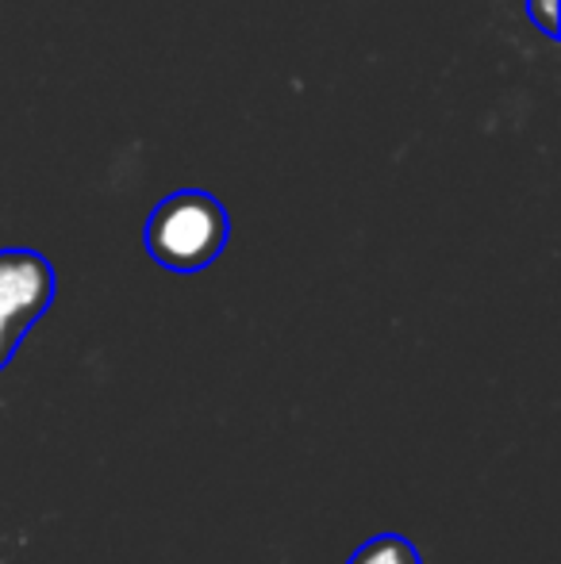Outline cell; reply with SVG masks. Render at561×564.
<instances>
[{"label":"cell","mask_w":561,"mask_h":564,"mask_svg":"<svg viewBox=\"0 0 561 564\" xmlns=\"http://www.w3.org/2000/svg\"><path fill=\"white\" fill-rule=\"evenodd\" d=\"M346 564H423V561H420V553H416V545L408 542V538L377 534V538H369V542L362 545V550L354 553Z\"/></svg>","instance_id":"cell-3"},{"label":"cell","mask_w":561,"mask_h":564,"mask_svg":"<svg viewBox=\"0 0 561 564\" xmlns=\"http://www.w3.org/2000/svg\"><path fill=\"white\" fill-rule=\"evenodd\" d=\"M54 304V265L39 250H0V369Z\"/></svg>","instance_id":"cell-2"},{"label":"cell","mask_w":561,"mask_h":564,"mask_svg":"<svg viewBox=\"0 0 561 564\" xmlns=\"http://www.w3.org/2000/svg\"><path fill=\"white\" fill-rule=\"evenodd\" d=\"M527 15L542 28L547 39H558V0H527Z\"/></svg>","instance_id":"cell-4"},{"label":"cell","mask_w":561,"mask_h":564,"mask_svg":"<svg viewBox=\"0 0 561 564\" xmlns=\"http://www.w3.org/2000/svg\"><path fill=\"white\" fill-rule=\"evenodd\" d=\"M231 238L227 208L212 193L181 188L154 204L147 219V250L158 265L173 273H201L224 253Z\"/></svg>","instance_id":"cell-1"}]
</instances>
